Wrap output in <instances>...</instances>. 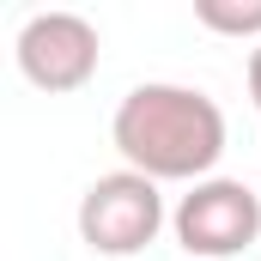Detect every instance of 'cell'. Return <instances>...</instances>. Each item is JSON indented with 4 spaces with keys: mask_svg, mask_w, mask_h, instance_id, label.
Here are the masks:
<instances>
[{
    "mask_svg": "<svg viewBox=\"0 0 261 261\" xmlns=\"http://www.w3.org/2000/svg\"><path fill=\"white\" fill-rule=\"evenodd\" d=\"M110 140L122 152V164L152 176V182H206L213 164L225 158V110L176 79H146L116 103Z\"/></svg>",
    "mask_w": 261,
    "mask_h": 261,
    "instance_id": "cell-1",
    "label": "cell"
},
{
    "mask_svg": "<svg viewBox=\"0 0 261 261\" xmlns=\"http://www.w3.org/2000/svg\"><path fill=\"white\" fill-rule=\"evenodd\" d=\"M164 182L140 176V170H110L97 176L85 195H79V243L91 255H110V261H128L140 255L158 231H164Z\"/></svg>",
    "mask_w": 261,
    "mask_h": 261,
    "instance_id": "cell-2",
    "label": "cell"
},
{
    "mask_svg": "<svg viewBox=\"0 0 261 261\" xmlns=\"http://www.w3.org/2000/svg\"><path fill=\"white\" fill-rule=\"evenodd\" d=\"M170 231L189 261H231L261 237V195L237 176H206L176 200Z\"/></svg>",
    "mask_w": 261,
    "mask_h": 261,
    "instance_id": "cell-3",
    "label": "cell"
},
{
    "mask_svg": "<svg viewBox=\"0 0 261 261\" xmlns=\"http://www.w3.org/2000/svg\"><path fill=\"white\" fill-rule=\"evenodd\" d=\"M12 55H18V73H24L37 91L61 97V91L91 85L97 55H103V37H97V24H91L85 12H61V6H55V12H31V18L18 24Z\"/></svg>",
    "mask_w": 261,
    "mask_h": 261,
    "instance_id": "cell-4",
    "label": "cell"
},
{
    "mask_svg": "<svg viewBox=\"0 0 261 261\" xmlns=\"http://www.w3.org/2000/svg\"><path fill=\"white\" fill-rule=\"evenodd\" d=\"M195 18L219 37H261V0H195Z\"/></svg>",
    "mask_w": 261,
    "mask_h": 261,
    "instance_id": "cell-5",
    "label": "cell"
},
{
    "mask_svg": "<svg viewBox=\"0 0 261 261\" xmlns=\"http://www.w3.org/2000/svg\"><path fill=\"white\" fill-rule=\"evenodd\" d=\"M249 103L261 110V43L249 49Z\"/></svg>",
    "mask_w": 261,
    "mask_h": 261,
    "instance_id": "cell-6",
    "label": "cell"
}]
</instances>
